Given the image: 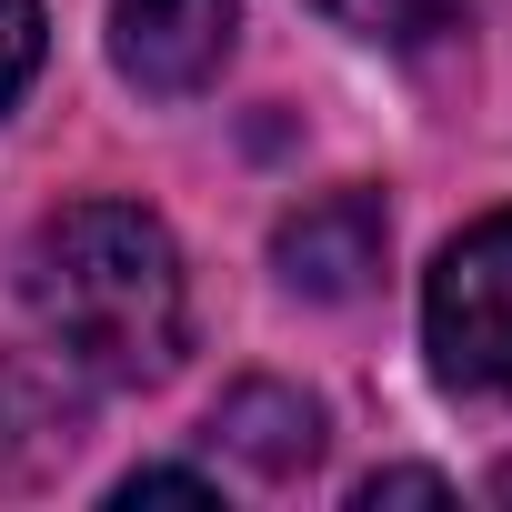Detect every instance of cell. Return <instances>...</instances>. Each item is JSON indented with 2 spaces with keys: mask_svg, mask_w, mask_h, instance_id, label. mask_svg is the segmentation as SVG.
Listing matches in <instances>:
<instances>
[{
  "mask_svg": "<svg viewBox=\"0 0 512 512\" xmlns=\"http://www.w3.org/2000/svg\"><path fill=\"white\" fill-rule=\"evenodd\" d=\"M21 292H31L41 332L61 342V362H81L101 382H171L181 352H191L181 251L131 201H71V211H51L31 231V251H21Z\"/></svg>",
  "mask_w": 512,
  "mask_h": 512,
  "instance_id": "obj_1",
  "label": "cell"
},
{
  "mask_svg": "<svg viewBox=\"0 0 512 512\" xmlns=\"http://www.w3.org/2000/svg\"><path fill=\"white\" fill-rule=\"evenodd\" d=\"M422 332H432V362H442L452 392L512 402V211L472 221L442 262H432Z\"/></svg>",
  "mask_w": 512,
  "mask_h": 512,
  "instance_id": "obj_2",
  "label": "cell"
},
{
  "mask_svg": "<svg viewBox=\"0 0 512 512\" xmlns=\"http://www.w3.org/2000/svg\"><path fill=\"white\" fill-rule=\"evenodd\" d=\"M231 0H111V61L151 101H191L231 61Z\"/></svg>",
  "mask_w": 512,
  "mask_h": 512,
  "instance_id": "obj_3",
  "label": "cell"
},
{
  "mask_svg": "<svg viewBox=\"0 0 512 512\" xmlns=\"http://www.w3.org/2000/svg\"><path fill=\"white\" fill-rule=\"evenodd\" d=\"M382 251H392V221H382L372 191H322V201H302V211L272 231L282 282L312 292V302H352V292H372Z\"/></svg>",
  "mask_w": 512,
  "mask_h": 512,
  "instance_id": "obj_4",
  "label": "cell"
},
{
  "mask_svg": "<svg viewBox=\"0 0 512 512\" xmlns=\"http://www.w3.org/2000/svg\"><path fill=\"white\" fill-rule=\"evenodd\" d=\"M211 442L241 452L262 482H292V472H312V452H322V402L292 392V382H241V392H221Z\"/></svg>",
  "mask_w": 512,
  "mask_h": 512,
  "instance_id": "obj_5",
  "label": "cell"
},
{
  "mask_svg": "<svg viewBox=\"0 0 512 512\" xmlns=\"http://www.w3.org/2000/svg\"><path fill=\"white\" fill-rule=\"evenodd\" d=\"M81 442V392L51 362H0V482H41Z\"/></svg>",
  "mask_w": 512,
  "mask_h": 512,
  "instance_id": "obj_6",
  "label": "cell"
},
{
  "mask_svg": "<svg viewBox=\"0 0 512 512\" xmlns=\"http://www.w3.org/2000/svg\"><path fill=\"white\" fill-rule=\"evenodd\" d=\"M312 11H332L362 41H442V31H462L482 11V0H312Z\"/></svg>",
  "mask_w": 512,
  "mask_h": 512,
  "instance_id": "obj_7",
  "label": "cell"
},
{
  "mask_svg": "<svg viewBox=\"0 0 512 512\" xmlns=\"http://www.w3.org/2000/svg\"><path fill=\"white\" fill-rule=\"evenodd\" d=\"M31 71H41V0H0V111L21 101Z\"/></svg>",
  "mask_w": 512,
  "mask_h": 512,
  "instance_id": "obj_8",
  "label": "cell"
},
{
  "mask_svg": "<svg viewBox=\"0 0 512 512\" xmlns=\"http://www.w3.org/2000/svg\"><path fill=\"white\" fill-rule=\"evenodd\" d=\"M171 492H181V502H211L201 472H131V482H121V502H171Z\"/></svg>",
  "mask_w": 512,
  "mask_h": 512,
  "instance_id": "obj_9",
  "label": "cell"
},
{
  "mask_svg": "<svg viewBox=\"0 0 512 512\" xmlns=\"http://www.w3.org/2000/svg\"><path fill=\"white\" fill-rule=\"evenodd\" d=\"M442 492H452L442 472H372L362 482V502H442Z\"/></svg>",
  "mask_w": 512,
  "mask_h": 512,
  "instance_id": "obj_10",
  "label": "cell"
},
{
  "mask_svg": "<svg viewBox=\"0 0 512 512\" xmlns=\"http://www.w3.org/2000/svg\"><path fill=\"white\" fill-rule=\"evenodd\" d=\"M492 492H502V502H512V472H502V482H492Z\"/></svg>",
  "mask_w": 512,
  "mask_h": 512,
  "instance_id": "obj_11",
  "label": "cell"
}]
</instances>
